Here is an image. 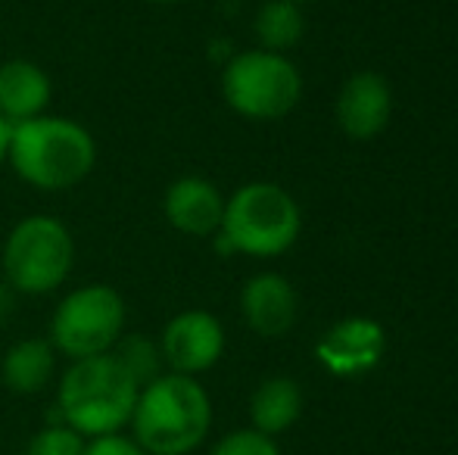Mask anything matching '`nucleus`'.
<instances>
[{
    "mask_svg": "<svg viewBox=\"0 0 458 455\" xmlns=\"http://www.w3.org/2000/svg\"><path fill=\"white\" fill-rule=\"evenodd\" d=\"M212 425V406L206 390L187 375H159L140 387L131 412L134 443L147 455L193 452Z\"/></svg>",
    "mask_w": 458,
    "mask_h": 455,
    "instance_id": "obj_2",
    "label": "nucleus"
},
{
    "mask_svg": "<svg viewBox=\"0 0 458 455\" xmlns=\"http://www.w3.org/2000/svg\"><path fill=\"white\" fill-rule=\"evenodd\" d=\"M113 356L119 358V365L134 377L138 387H147L150 381H157L163 375V352L159 346L144 334H122L119 343L113 346Z\"/></svg>",
    "mask_w": 458,
    "mask_h": 455,
    "instance_id": "obj_17",
    "label": "nucleus"
},
{
    "mask_svg": "<svg viewBox=\"0 0 458 455\" xmlns=\"http://www.w3.org/2000/svg\"><path fill=\"white\" fill-rule=\"evenodd\" d=\"M85 455H147L134 440L119 437V434H106V437H94L85 446Z\"/></svg>",
    "mask_w": 458,
    "mask_h": 455,
    "instance_id": "obj_20",
    "label": "nucleus"
},
{
    "mask_svg": "<svg viewBox=\"0 0 458 455\" xmlns=\"http://www.w3.org/2000/svg\"><path fill=\"white\" fill-rule=\"evenodd\" d=\"M302 79L284 54L247 50L237 54L222 72V97L247 119H281L296 106Z\"/></svg>",
    "mask_w": 458,
    "mask_h": 455,
    "instance_id": "obj_7",
    "label": "nucleus"
},
{
    "mask_svg": "<svg viewBox=\"0 0 458 455\" xmlns=\"http://www.w3.org/2000/svg\"><path fill=\"white\" fill-rule=\"evenodd\" d=\"M138 393L140 387L113 352L79 358L60 381L56 415L79 437H106L131 421Z\"/></svg>",
    "mask_w": 458,
    "mask_h": 455,
    "instance_id": "obj_3",
    "label": "nucleus"
},
{
    "mask_svg": "<svg viewBox=\"0 0 458 455\" xmlns=\"http://www.w3.org/2000/svg\"><path fill=\"white\" fill-rule=\"evenodd\" d=\"M302 412V393L296 387V381L290 377H268L259 383V390L253 393L250 402V415H253V431L266 434H281L300 418Z\"/></svg>",
    "mask_w": 458,
    "mask_h": 455,
    "instance_id": "obj_15",
    "label": "nucleus"
},
{
    "mask_svg": "<svg viewBox=\"0 0 458 455\" xmlns=\"http://www.w3.org/2000/svg\"><path fill=\"white\" fill-rule=\"evenodd\" d=\"M256 38L262 50L284 54L302 38V13L293 0H268L256 13Z\"/></svg>",
    "mask_w": 458,
    "mask_h": 455,
    "instance_id": "obj_16",
    "label": "nucleus"
},
{
    "mask_svg": "<svg viewBox=\"0 0 458 455\" xmlns=\"http://www.w3.org/2000/svg\"><path fill=\"white\" fill-rule=\"evenodd\" d=\"M4 278L13 293L44 297L66 284L75 265V237L56 215H25L4 240Z\"/></svg>",
    "mask_w": 458,
    "mask_h": 455,
    "instance_id": "obj_5",
    "label": "nucleus"
},
{
    "mask_svg": "<svg viewBox=\"0 0 458 455\" xmlns=\"http://www.w3.org/2000/svg\"><path fill=\"white\" fill-rule=\"evenodd\" d=\"M122 334H125V299L109 284L75 287L60 299L50 318V343L72 362L113 352Z\"/></svg>",
    "mask_w": 458,
    "mask_h": 455,
    "instance_id": "obj_6",
    "label": "nucleus"
},
{
    "mask_svg": "<svg viewBox=\"0 0 458 455\" xmlns=\"http://www.w3.org/2000/svg\"><path fill=\"white\" fill-rule=\"evenodd\" d=\"M25 455H85V440L66 425H50L31 437Z\"/></svg>",
    "mask_w": 458,
    "mask_h": 455,
    "instance_id": "obj_18",
    "label": "nucleus"
},
{
    "mask_svg": "<svg viewBox=\"0 0 458 455\" xmlns=\"http://www.w3.org/2000/svg\"><path fill=\"white\" fill-rule=\"evenodd\" d=\"M6 163L31 188L69 190L94 172L97 144L81 122L66 115H38L13 125Z\"/></svg>",
    "mask_w": 458,
    "mask_h": 455,
    "instance_id": "obj_1",
    "label": "nucleus"
},
{
    "mask_svg": "<svg viewBox=\"0 0 458 455\" xmlns=\"http://www.w3.org/2000/svg\"><path fill=\"white\" fill-rule=\"evenodd\" d=\"M386 350L384 328L371 318H344L334 324L318 343V358L327 371L334 375H362V371L374 368Z\"/></svg>",
    "mask_w": 458,
    "mask_h": 455,
    "instance_id": "obj_9",
    "label": "nucleus"
},
{
    "mask_svg": "<svg viewBox=\"0 0 458 455\" xmlns=\"http://www.w3.org/2000/svg\"><path fill=\"white\" fill-rule=\"evenodd\" d=\"M293 4H306V0H293Z\"/></svg>",
    "mask_w": 458,
    "mask_h": 455,
    "instance_id": "obj_23",
    "label": "nucleus"
},
{
    "mask_svg": "<svg viewBox=\"0 0 458 455\" xmlns=\"http://www.w3.org/2000/svg\"><path fill=\"white\" fill-rule=\"evenodd\" d=\"M159 352L163 362H169V368L175 375H199L209 371L212 365L222 358L225 352V328L212 312L203 309H187L178 312L163 331L159 341Z\"/></svg>",
    "mask_w": 458,
    "mask_h": 455,
    "instance_id": "obj_8",
    "label": "nucleus"
},
{
    "mask_svg": "<svg viewBox=\"0 0 458 455\" xmlns=\"http://www.w3.org/2000/svg\"><path fill=\"white\" fill-rule=\"evenodd\" d=\"M163 213L175 231L191 237H209L222 228L225 197L212 181L199 175H182L165 188Z\"/></svg>",
    "mask_w": 458,
    "mask_h": 455,
    "instance_id": "obj_10",
    "label": "nucleus"
},
{
    "mask_svg": "<svg viewBox=\"0 0 458 455\" xmlns=\"http://www.w3.org/2000/svg\"><path fill=\"white\" fill-rule=\"evenodd\" d=\"M241 309L247 324L262 337H281L293 328L296 318V293L281 274H256L243 284Z\"/></svg>",
    "mask_w": 458,
    "mask_h": 455,
    "instance_id": "obj_12",
    "label": "nucleus"
},
{
    "mask_svg": "<svg viewBox=\"0 0 458 455\" xmlns=\"http://www.w3.org/2000/svg\"><path fill=\"white\" fill-rule=\"evenodd\" d=\"M54 97V81L38 63L6 60L0 63V119L10 125L44 115Z\"/></svg>",
    "mask_w": 458,
    "mask_h": 455,
    "instance_id": "obj_13",
    "label": "nucleus"
},
{
    "mask_svg": "<svg viewBox=\"0 0 458 455\" xmlns=\"http://www.w3.org/2000/svg\"><path fill=\"white\" fill-rule=\"evenodd\" d=\"M300 225V206L284 188L268 181L243 184L225 200L222 228L216 231L218 249L272 259L293 247Z\"/></svg>",
    "mask_w": 458,
    "mask_h": 455,
    "instance_id": "obj_4",
    "label": "nucleus"
},
{
    "mask_svg": "<svg viewBox=\"0 0 458 455\" xmlns=\"http://www.w3.org/2000/svg\"><path fill=\"white\" fill-rule=\"evenodd\" d=\"M147 4H184V0H147Z\"/></svg>",
    "mask_w": 458,
    "mask_h": 455,
    "instance_id": "obj_22",
    "label": "nucleus"
},
{
    "mask_svg": "<svg viewBox=\"0 0 458 455\" xmlns=\"http://www.w3.org/2000/svg\"><path fill=\"white\" fill-rule=\"evenodd\" d=\"M209 455H281L272 437L259 431H234L225 440H218Z\"/></svg>",
    "mask_w": 458,
    "mask_h": 455,
    "instance_id": "obj_19",
    "label": "nucleus"
},
{
    "mask_svg": "<svg viewBox=\"0 0 458 455\" xmlns=\"http://www.w3.org/2000/svg\"><path fill=\"white\" fill-rule=\"evenodd\" d=\"M10 131H13V125L6 119H0V169H4V163H6V156H10Z\"/></svg>",
    "mask_w": 458,
    "mask_h": 455,
    "instance_id": "obj_21",
    "label": "nucleus"
},
{
    "mask_svg": "<svg viewBox=\"0 0 458 455\" xmlns=\"http://www.w3.org/2000/svg\"><path fill=\"white\" fill-rule=\"evenodd\" d=\"M56 371V350L44 337H29V341H19L6 350L4 362H0V377H4V387L13 393H41L50 383Z\"/></svg>",
    "mask_w": 458,
    "mask_h": 455,
    "instance_id": "obj_14",
    "label": "nucleus"
},
{
    "mask_svg": "<svg viewBox=\"0 0 458 455\" xmlns=\"http://www.w3.org/2000/svg\"><path fill=\"white\" fill-rule=\"evenodd\" d=\"M393 94L377 72H356L337 97V119L350 138L368 140L380 134L390 122Z\"/></svg>",
    "mask_w": 458,
    "mask_h": 455,
    "instance_id": "obj_11",
    "label": "nucleus"
}]
</instances>
